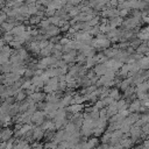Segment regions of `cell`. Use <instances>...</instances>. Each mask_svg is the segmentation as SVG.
<instances>
[{
    "label": "cell",
    "instance_id": "6da1fadb",
    "mask_svg": "<svg viewBox=\"0 0 149 149\" xmlns=\"http://www.w3.org/2000/svg\"><path fill=\"white\" fill-rule=\"evenodd\" d=\"M7 17V14H6V12H2V10H0V22L1 23H3V21H5V19Z\"/></svg>",
    "mask_w": 149,
    "mask_h": 149
},
{
    "label": "cell",
    "instance_id": "7a4b0ae2",
    "mask_svg": "<svg viewBox=\"0 0 149 149\" xmlns=\"http://www.w3.org/2000/svg\"><path fill=\"white\" fill-rule=\"evenodd\" d=\"M12 24L10 23H2V28L5 29V30H12Z\"/></svg>",
    "mask_w": 149,
    "mask_h": 149
},
{
    "label": "cell",
    "instance_id": "3957f363",
    "mask_svg": "<svg viewBox=\"0 0 149 149\" xmlns=\"http://www.w3.org/2000/svg\"><path fill=\"white\" fill-rule=\"evenodd\" d=\"M2 1H3V0H0V3H1V2H2Z\"/></svg>",
    "mask_w": 149,
    "mask_h": 149
}]
</instances>
